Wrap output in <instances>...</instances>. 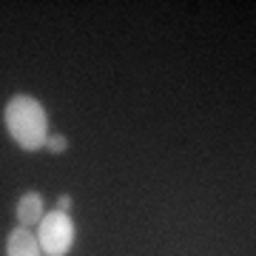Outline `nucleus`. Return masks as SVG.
Wrapping results in <instances>:
<instances>
[{"instance_id":"nucleus-2","label":"nucleus","mask_w":256,"mask_h":256,"mask_svg":"<svg viewBox=\"0 0 256 256\" xmlns=\"http://www.w3.org/2000/svg\"><path fill=\"white\" fill-rule=\"evenodd\" d=\"M37 242L43 256H68L77 242V225L68 210H46V216L37 225Z\"/></svg>"},{"instance_id":"nucleus-5","label":"nucleus","mask_w":256,"mask_h":256,"mask_svg":"<svg viewBox=\"0 0 256 256\" xmlns=\"http://www.w3.org/2000/svg\"><path fill=\"white\" fill-rule=\"evenodd\" d=\"M46 151L48 154H63V151H68V140H66L63 134H48Z\"/></svg>"},{"instance_id":"nucleus-4","label":"nucleus","mask_w":256,"mask_h":256,"mask_svg":"<svg viewBox=\"0 0 256 256\" xmlns=\"http://www.w3.org/2000/svg\"><path fill=\"white\" fill-rule=\"evenodd\" d=\"M6 256H43L40 242L32 234V228L18 225V228L9 230V236H6Z\"/></svg>"},{"instance_id":"nucleus-6","label":"nucleus","mask_w":256,"mask_h":256,"mask_svg":"<svg viewBox=\"0 0 256 256\" xmlns=\"http://www.w3.org/2000/svg\"><path fill=\"white\" fill-rule=\"evenodd\" d=\"M72 205H74V200H72V196H66V194L57 200V210H68Z\"/></svg>"},{"instance_id":"nucleus-1","label":"nucleus","mask_w":256,"mask_h":256,"mask_svg":"<svg viewBox=\"0 0 256 256\" xmlns=\"http://www.w3.org/2000/svg\"><path fill=\"white\" fill-rule=\"evenodd\" d=\"M3 126H6V134L12 137V142L26 154L43 151L48 134H52L46 106L32 94L9 97V102L3 106Z\"/></svg>"},{"instance_id":"nucleus-3","label":"nucleus","mask_w":256,"mask_h":256,"mask_svg":"<svg viewBox=\"0 0 256 256\" xmlns=\"http://www.w3.org/2000/svg\"><path fill=\"white\" fill-rule=\"evenodd\" d=\"M14 216H18V225H23V228H37L40 220L46 216V202H43V194H40V191L23 194V196L18 200Z\"/></svg>"}]
</instances>
